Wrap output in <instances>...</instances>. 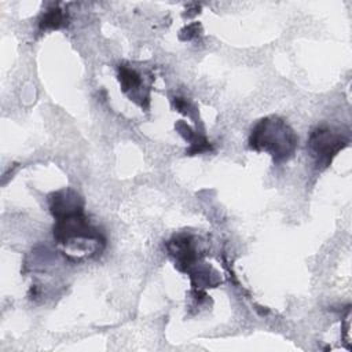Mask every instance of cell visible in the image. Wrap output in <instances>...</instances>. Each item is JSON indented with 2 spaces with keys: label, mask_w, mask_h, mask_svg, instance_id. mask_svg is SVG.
I'll return each instance as SVG.
<instances>
[{
  "label": "cell",
  "mask_w": 352,
  "mask_h": 352,
  "mask_svg": "<svg viewBox=\"0 0 352 352\" xmlns=\"http://www.w3.org/2000/svg\"><path fill=\"white\" fill-rule=\"evenodd\" d=\"M201 28V25L199 23H192V25H188L187 28H184L182 32H180V34H184L186 33V36H183V37H180L182 40H191L192 37H195L197 36V33H198V29Z\"/></svg>",
  "instance_id": "obj_8"
},
{
  "label": "cell",
  "mask_w": 352,
  "mask_h": 352,
  "mask_svg": "<svg viewBox=\"0 0 352 352\" xmlns=\"http://www.w3.org/2000/svg\"><path fill=\"white\" fill-rule=\"evenodd\" d=\"M52 234L54 239L63 246H73L77 242L78 248H82L84 242L102 246L106 243L103 234L89 223L84 212L55 219Z\"/></svg>",
  "instance_id": "obj_2"
},
{
  "label": "cell",
  "mask_w": 352,
  "mask_h": 352,
  "mask_svg": "<svg viewBox=\"0 0 352 352\" xmlns=\"http://www.w3.org/2000/svg\"><path fill=\"white\" fill-rule=\"evenodd\" d=\"M175 128L177 129V132L190 142V147L186 150V154L188 155H195V154H201L205 151H212L213 147L212 144L204 138L197 135L195 132L191 131V128L184 122V121H179Z\"/></svg>",
  "instance_id": "obj_6"
},
{
  "label": "cell",
  "mask_w": 352,
  "mask_h": 352,
  "mask_svg": "<svg viewBox=\"0 0 352 352\" xmlns=\"http://www.w3.org/2000/svg\"><path fill=\"white\" fill-rule=\"evenodd\" d=\"M66 25H67V14L63 10H60L59 7H52V8L47 10L38 21L40 30L59 29Z\"/></svg>",
  "instance_id": "obj_7"
},
{
  "label": "cell",
  "mask_w": 352,
  "mask_h": 352,
  "mask_svg": "<svg viewBox=\"0 0 352 352\" xmlns=\"http://www.w3.org/2000/svg\"><path fill=\"white\" fill-rule=\"evenodd\" d=\"M118 81L121 85V91L129 96L131 100L136 102L140 107L148 109L150 103V94L144 92L142 85L143 78L142 76L132 67L126 65H120L118 66Z\"/></svg>",
  "instance_id": "obj_5"
},
{
  "label": "cell",
  "mask_w": 352,
  "mask_h": 352,
  "mask_svg": "<svg viewBox=\"0 0 352 352\" xmlns=\"http://www.w3.org/2000/svg\"><path fill=\"white\" fill-rule=\"evenodd\" d=\"M298 138L292 126L278 116L258 120L249 135V148L268 153L275 164L285 162L296 153Z\"/></svg>",
  "instance_id": "obj_1"
},
{
  "label": "cell",
  "mask_w": 352,
  "mask_h": 352,
  "mask_svg": "<svg viewBox=\"0 0 352 352\" xmlns=\"http://www.w3.org/2000/svg\"><path fill=\"white\" fill-rule=\"evenodd\" d=\"M348 143L349 139L344 133L334 131L330 126L320 125L309 133L307 148L315 161L316 168L324 169L331 164L333 158L348 146Z\"/></svg>",
  "instance_id": "obj_3"
},
{
  "label": "cell",
  "mask_w": 352,
  "mask_h": 352,
  "mask_svg": "<svg viewBox=\"0 0 352 352\" xmlns=\"http://www.w3.org/2000/svg\"><path fill=\"white\" fill-rule=\"evenodd\" d=\"M48 206L54 219L84 212V199L73 188H62L48 195Z\"/></svg>",
  "instance_id": "obj_4"
}]
</instances>
